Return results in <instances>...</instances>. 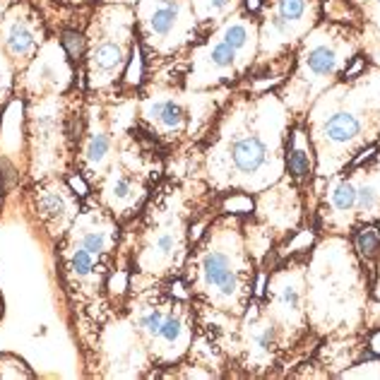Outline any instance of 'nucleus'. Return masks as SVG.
<instances>
[{"instance_id": "1", "label": "nucleus", "mask_w": 380, "mask_h": 380, "mask_svg": "<svg viewBox=\"0 0 380 380\" xmlns=\"http://www.w3.org/2000/svg\"><path fill=\"white\" fill-rule=\"evenodd\" d=\"M195 214L181 181L164 176L140 212L121 226L109 284L111 304L152 284L179 281L190 246L205 229Z\"/></svg>"}, {"instance_id": "2", "label": "nucleus", "mask_w": 380, "mask_h": 380, "mask_svg": "<svg viewBox=\"0 0 380 380\" xmlns=\"http://www.w3.org/2000/svg\"><path fill=\"white\" fill-rule=\"evenodd\" d=\"M121 241V224L91 195H84L82 209L70 231L58 241L56 274L70 308V325L80 359L89 356L101 327L114 316L111 274Z\"/></svg>"}, {"instance_id": "3", "label": "nucleus", "mask_w": 380, "mask_h": 380, "mask_svg": "<svg viewBox=\"0 0 380 380\" xmlns=\"http://www.w3.org/2000/svg\"><path fill=\"white\" fill-rule=\"evenodd\" d=\"M114 308L126 316L145 346L152 361L149 378L181 364L190 354L198 332V308L179 281L126 294Z\"/></svg>"}, {"instance_id": "4", "label": "nucleus", "mask_w": 380, "mask_h": 380, "mask_svg": "<svg viewBox=\"0 0 380 380\" xmlns=\"http://www.w3.org/2000/svg\"><path fill=\"white\" fill-rule=\"evenodd\" d=\"M84 114L80 109L65 111L56 101L39 99L34 114L27 118V145H29V181L46 176H73L77 147H80Z\"/></svg>"}, {"instance_id": "5", "label": "nucleus", "mask_w": 380, "mask_h": 380, "mask_svg": "<svg viewBox=\"0 0 380 380\" xmlns=\"http://www.w3.org/2000/svg\"><path fill=\"white\" fill-rule=\"evenodd\" d=\"M135 15L128 5L109 3L91 17L87 34V84L101 91L116 84L135 54Z\"/></svg>"}, {"instance_id": "6", "label": "nucleus", "mask_w": 380, "mask_h": 380, "mask_svg": "<svg viewBox=\"0 0 380 380\" xmlns=\"http://www.w3.org/2000/svg\"><path fill=\"white\" fill-rule=\"evenodd\" d=\"M24 214L39 241L54 251L58 241L70 231L77 214L82 209L84 195L75 193L68 176H46V179L29 181L22 188Z\"/></svg>"}, {"instance_id": "7", "label": "nucleus", "mask_w": 380, "mask_h": 380, "mask_svg": "<svg viewBox=\"0 0 380 380\" xmlns=\"http://www.w3.org/2000/svg\"><path fill=\"white\" fill-rule=\"evenodd\" d=\"M87 378H149L152 361H149L140 337L121 311L101 327L94 349L82 361Z\"/></svg>"}, {"instance_id": "8", "label": "nucleus", "mask_w": 380, "mask_h": 380, "mask_svg": "<svg viewBox=\"0 0 380 380\" xmlns=\"http://www.w3.org/2000/svg\"><path fill=\"white\" fill-rule=\"evenodd\" d=\"M73 61L65 54L61 41H46L31 63L17 73V94L24 99H49L61 96L73 84Z\"/></svg>"}, {"instance_id": "9", "label": "nucleus", "mask_w": 380, "mask_h": 380, "mask_svg": "<svg viewBox=\"0 0 380 380\" xmlns=\"http://www.w3.org/2000/svg\"><path fill=\"white\" fill-rule=\"evenodd\" d=\"M186 22V0H137V39L145 49L154 51V54H169L181 41Z\"/></svg>"}, {"instance_id": "10", "label": "nucleus", "mask_w": 380, "mask_h": 380, "mask_svg": "<svg viewBox=\"0 0 380 380\" xmlns=\"http://www.w3.org/2000/svg\"><path fill=\"white\" fill-rule=\"evenodd\" d=\"M44 44V22L34 5L17 3L0 17V46L10 58L15 73L27 68Z\"/></svg>"}, {"instance_id": "11", "label": "nucleus", "mask_w": 380, "mask_h": 380, "mask_svg": "<svg viewBox=\"0 0 380 380\" xmlns=\"http://www.w3.org/2000/svg\"><path fill=\"white\" fill-rule=\"evenodd\" d=\"M265 156H267L265 142L255 135L239 137V140L231 145V161H234V166L244 174L258 171V169L265 164Z\"/></svg>"}, {"instance_id": "12", "label": "nucleus", "mask_w": 380, "mask_h": 380, "mask_svg": "<svg viewBox=\"0 0 380 380\" xmlns=\"http://www.w3.org/2000/svg\"><path fill=\"white\" fill-rule=\"evenodd\" d=\"M325 135L330 142H349L359 135V121L351 114H335L327 118Z\"/></svg>"}, {"instance_id": "13", "label": "nucleus", "mask_w": 380, "mask_h": 380, "mask_svg": "<svg viewBox=\"0 0 380 380\" xmlns=\"http://www.w3.org/2000/svg\"><path fill=\"white\" fill-rule=\"evenodd\" d=\"M286 166H289L291 179L296 183L304 181L308 176V169H311V164H308V152L304 147H299L296 130H294L291 137H289V159H286Z\"/></svg>"}, {"instance_id": "14", "label": "nucleus", "mask_w": 380, "mask_h": 380, "mask_svg": "<svg viewBox=\"0 0 380 380\" xmlns=\"http://www.w3.org/2000/svg\"><path fill=\"white\" fill-rule=\"evenodd\" d=\"M306 63H308V68H311V73L332 75L337 68V54L330 49V46H316V49L308 54Z\"/></svg>"}, {"instance_id": "15", "label": "nucleus", "mask_w": 380, "mask_h": 380, "mask_svg": "<svg viewBox=\"0 0 380 380\" xmlns=\"http://www.w3.org/2000/svg\"><path fill=\"white\" fill-rule=\"evenodd\" d=\"M330 207L339 214L351 212V209L356 207V186H354L349 179H342L335 188H332Z\"/></svg>"}, {"instance_id": "16", "label": "nucleus", "mask_w": 380, "mask_h": 380, "mask_svg": "<svg viewBox=\"0 0 380 380\" xmlns=\"http://www.w3.org/2000/svg\"><path fill=\"white\" fill-rule=\"evenodd\" d=\"M354 244H356V251L364 255L366 260H373L380 253V231L378 226L373 224H364L354 236Z\"/></svg>"}, {"instance_id": "17", "label": "nucleus", "mask_w": 380, "mask_h": 380, "mask_svg": "<svg viewBox=\"0 0 380 380\" xmlns=\"http://www.w3.org/2000/svg\"><path fill=\"white\" fill-rule=\"evenodd\" d=\"M12 84H15V68H12L10 58L5 56L3 46H0V109L10 99Z\"/></svg>"}, {"instance_id": "18", "label": "nucleus", "mask_w": 380, "mask_h": 380, "mask_svg": "<svg viewBox=\"0 0 380 380\" xmlns=\"http://www.w3.org/2000/svg\"><path fill=\"white\" fill-rule=\"evenodd\" d=\"M378 202H380V193L376 186L356 188V207L354 209H356L359 214H371L373 209L378 207Z\"/></svg>"}, {"instance_id": "19", "label": "nucleus", "mask_w": 380, "mask_h": 380, "mask_svg": "<svg viewBox=\"0 0 380 380\" xmlns=\"http://www.w3.org/2000/svg\"><path fill=\"white\" fill-rule=\"evenodd\" d=\"M236 54H239V51H234L229 44L219 41L209 49V63H212L214 68H231L236 61Z\"/></svg>"}, {"instance_id": "20", "label": "nucleus", "mask_w": 380, "mask_h": 380, "mask_svg": "<svg viewBox=\"0 0 380 380\" xmlns=\"http://www.w3.org/2000/svg\"><path fill=\"white\" fill-rule=\"evenodd\" d=\"M221 41L231 46L234 51H241L248 44V31L244 24H229L224 29V34H221Z\"/></svg>"}, {"instance_id": "21", "label": "nucleus", "mask_w": 380, "mask_h": 380, "mask_svg": "<svg viewBox=\"0 0 380 380\" xmlns=\"http://www.w3.org/2000/svg\"><path fill=\"white\" fill-rule=\"evenodd\" d=\"M304 10H306V0H279V17L284 22L304 17Z\"/></svg>"}, {"instance_id": "22", "label": "nucleus", "mask_w": 380, "mask_h": 380, "mask_svg": "<svg viewBox=\"0 0 380 380\" xmlns=\"http://www.w3.org/2000/svg\"><path fill=\"white\" fill-rule=\"evenodd\" d=\"M277 301L281 308H286V311H291V313L301 311V291L296 289V286H284V289L279 291Z\"/></svg>"}, {"instance_id": "23", "label": "nucleus", "mask_w": 380, "mask_h": 380, "mask_svg": "<svg viewBox=\"0 0 380 380\" xmlns=\"http://www.w3.org/2000/svg\"><path fill=\"white\" fill-rule=\"evenodd\" d=\"M364 68H366V61H364V58H361V56H359V58H354V63L349 65V68L344 70V77H346V80H354V77H356L359 73H361Z\"/></svg>"}, {"instance_id": "24", "label": "nucleus", "mask_w": 380, "mask_h": 380, "mask_svg": "<svg viewBox=\"0 0 380 380\" xmlns=\"http://www.w3.org/2000/svg\"><path fill=\"white\" fill-rule=\"evenodd\" d=\"M226 5H229V0H207V8H209V10H214V12L224 10Z\"/></svg>"}, {"instance_id": "25", "label": "nucleus", "mask_w": 380, "mask_h": 380, "mask_svg": "<svg viewBox=\"0 0 380 380\" xmlns=\"http://www.w3.org/2000/svg\"><path fill=\"white\" fill-rule=\"evenodd\" d=\"M56 3L70 5V8H77V5H89V3H94V0H56Z\"/></svg>"}, {"instance_id": "26", "label": "nucleus", "mask_w": 380, "mask_h": 380, "mask_svg": "<svg viewBox=\"0 0 380 380\" xmlns=\"http://www.w3.org/2000/svg\"><path fill=\"white\" fill-rule=\"evenodd\" d=\"M3 207H5V188H3V176H0V217H3Z\"/></svg>"}, {"instance_id": "27", "label": "nucleus", "mask_w": 380, "mask_h": 380, "mask_svg": "<svg viewBox=\"0 0 380 380\" xmlns=\"http://www.w3.org/2000/svg\"><path fill=\"white\" fill-rule=\"evenodd\" d=\"M3 318H5V296L0 291V323H3Z\"/></svg>"}, {"instance_id": "28", "label": "nucleus", "mask_w": 380, "mask_h": 380, "mask_svg": "<svg viewBox=\"0 0 380 380\" xmlns=\"http://www.w3.org/2000/svg\"><path fill=\"white\" fill-rule=\"evenodd\" d=\"M260 8V0H248V10H258Z\"/></svg>"}, {"instance_id": "29", "label": "nucleus", "mask_w": 380, "mask_h": 380, "mask_svg": "<svg viewBox=\"0 0 380 380\" xmlns=\"http://www.w3.org/2000/svg\"><path fill=\"white\" fill-rule=\"evenodd\" d=\"M378 3H380V0H378Z\"/></svg>"}]
</instances>
